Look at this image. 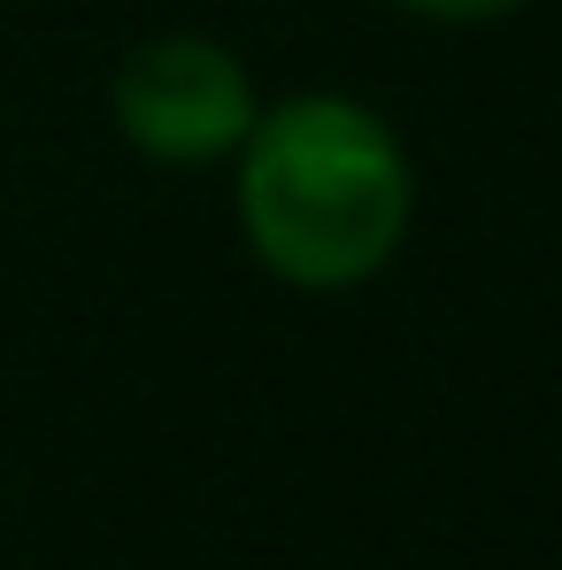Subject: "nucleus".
I'll use <instances>...</instances> for the list:
<instances>
[{
  "mask_svg": "<svg viewBox=\"0 0 562 570\" xmlns=\"http://www.w3.org/2000/svg\"><path fill=\"white\" fill-rule=\"evenodd\" d=\"M393 8H408L424 23H493V16H516L532 0H393Z\"/></svg>",
  "mask_w": 562,
  "mask_h": 570,
  "instance_id": "obj_3",
  "label": "nucleus"
},
{
  "mask_svg": "<svg viewBox=\"0 0 562 570\" xmlns=\"http://www.w3.org/2000/svg\"><path fill=\"white\" fill-rule=\"evenodd\" d=\"M108 100H116V131L147 163H170V170L231 163L263 116L247 62L200 31H162V39L131 47Z\"/></svg>",
  "mask_w": 562,
  "mask_h": 570,
  "instance_id": "obj_2",
  "label": "nucleus"
},
{
  "mask_svg": "<svg viewBox=\"0 0 562 570\" xmlns=\"http://www.w3.org/2000/svg\"><path fill=\"white\" fill-rule=\"evenodd\" d=\"M239 163V232L293 293L371 285L416 216V170L371 100L293 94L255 116Z\"/></svg>",
  "mask_w": 562,
  "mask_h": 570,
  "instance_id": "obj_1",
  "label": "nucleus"
}]
</instances>
